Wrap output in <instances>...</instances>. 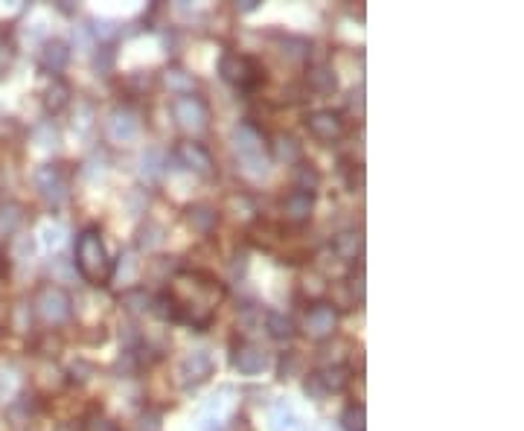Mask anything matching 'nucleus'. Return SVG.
I'll use <instances>...</instances> for the list:
<instances>
[{"instance_id":"obj_10","label":"nucleus","mask_w":524,"mask_h":431,"mask_svg":"<svg viewBox=\"0 0 524 431\" xmlns=\"http://www.w3.org/2000/svg\"><path fill=\"white\" fill-rule=\"evenodd\" d=\"M231 364L242 373V376H259L262 370L268 368V356L262 347L248 344V341H239L233 344V353H231Z\"/></svg>"},{"instance_id":"obj_13","label":"nucleus","mask_w":524,"mask_h":431,"mask_svg":"<svg viewBox=\"0 0 524 431\" xmlns=\"http://www.w3.org/2000/svg\"><path fill=\"white\" fill-rule=\"evenodd\" d=\"M105 128L114 143H131L140 135V117L131 108H114Z\"/></svg>"},{"instance_id":"obj_30","label":"nucleus","mask_w":524,"mask_h":431,"mask_svg":"<svg viewBox=\"0 0 524 431\" xmlns=\"http://www.w3.org/2000/svg\"><path fill=\"white\" fill-rule=\"evenodd\" d=\"M36 140H38V146L41 149H59V131L53 128V123H41L38 128H36Z\"/></svg>"},{"instance_id":"obj_11","label":"nucleus","mask_w":524,"mask_h":431,"mask_svg":"<svg viewBox=\"0 0 524 431\" xmlns=\"http://www.w3.org/2000/svg\"><path fill=\"white\" fill-rule=\"evenodd\" d=\"M306 126H309V131L318 137V140H323V143H332V140H338L341 137V131H344V120H341V114L338 111H332V108H321V111H312L306 117Z\"/></svg>"},{"instance_id":"obj_18","label":"nucleus","mask_w":524,"mask_h":431,"mask_svg":"<svg viewBox=\"0 0 524 431\" xmlns=\"http://www.w3.org/2000/svg\"><path fill=\"white\" fill-rule=\"evenodd\" d=\"M265 329L274 341H291L294 338V321L283 312H265Z\"/></svg>"},{"instance_id":"obj_9","label":"nucleus","mask_w":524,"mask_h":431,"mask_svg":"<svg viewBox=\"0 0 524 431\" xmlns=\"http://www.w3.org/2000/svg\"><path fill=\"white\" fill-rule=\"evenodd\" d=\"M38 309L44 315V321L50 324H64L73 315V301L68 297V292L59 289V286H47L38 294Z\"/></svg>"},{"instance_id":"obj_42","label":"nucleus","mask_w":524,"mask_h":431,"mask_svg":"<svg viewBox=\"0 0 524 431\" xmlns=\"http://www.w3.org/2000/svg\"><path fill=\"white\" fill-rule=\"evenodd\" d=\"M111 61H114V56L108 53V50H102L100 56H96V70H102V73H108L111 70Z\"/></svg>"},{"instance_id":"obj_25","label":"nucleus","mask_w":524,"mask_h":431,"mask_svg":"<svg viewBox=\"0 0 524 431\" xmlns=\"http://www.w3.org/2000/svg\"><path fill=\"white\" fill-rule=\"evenodd\" d=\"M341 428L344 431H367V411H364V405H347V408H344Z\"/></svg>"},{"instance_id":"obj_44","label":"nucleus","mask_w":524,"mask_h":431,"mask_svg":"<svg viewBox=\"0 0 524 431\" xmlns=\"http://www.w3.org/2000/svg\"><path fill=\"white\" fill-rule=\"evenodd\" d=\"M239 9H242V12H254V9H259V0H242Z\"/></svg>"},{"instance_id":"obj_28","label":"nucleus","mask_w":524,"mask_h":431,"mask_svg":"<svg viewBox=\"0 0 524 431\" xmlns=\"http://www.w3.org/2000/svg\"><path fill=\"white\" fill-rule=\"evenodd\" d=\"M294 184L303 192H315V187L321 184V172L312 167V163H300L298 167V175H294Z\"/></svg>"},{"instance_id":"obj_32","label":"nucleus","mask_w":524,"mask_h":431,"mask_svg":"<svg viewBox=\"0 0 524 431\" xmlns=\"http://www.w3.org/2000/svg\"><path fill=\"white\" fill-rule=\"evenodd\" d=\"M123 303L131 309V312H149L152 309V297L146 292H125L123 294Z\"/></svg>"},{"instance_id":"obj_41","label":"nucleus","mask_w":524,"mask_h":431,"mask_svg":"<svg viewBox=\"0 0 524 431\" xmlns=\"http://www.w3.org/2000/svg\"><path fill=\"white\" fill-rule=\"evenodd\" d=\"M294 368H298V358H294V353H286L280 361V379H291Z\"/></svg>"},{"instance_id":"obj_7","label":"nucleus","mask_w":524,"mask_h":431,"mask_svg":"<svg viewBox=\"0 0 524 431\" xmlns=\"http://www.w3.org/2000/svg\"><path fill=\"white\" fill-rule=\"evenodd\" d=\"M233 388H219V393H213L204 402L201 414H199V428L201 431H216L222 428V423L233 414Z\"/></svg>"},{"instance_id":"obj_12","label":"nucleus","mask_w":524,"mask_h":431,"mask_svg":"<svg viewBox=\"0 0 524 431\" xmlns=\"http://www.w3.org/2000/svg\"><path fill=\"white\" fill-rule=\"evenodd\" d=\"M175 160L181 163L184 169H190V172H195V175H201V178H207V175H213V158H210V152L201 146V143H192V140H187V143H181L175 149Z\"/></svg>"},{"instance_id":"obj_40","label":"nucleus","mask_w":524,"mask_h":431,"mask_svg":"<svg viewBox=\"0 0 524 431\" xmlns=\"http://www.w3.org/2000/svg\"><path fill=\"white\" fill-rule=\"evenodd\" d=\"M140 431H160V411H146L140 417Z\"/></svg>"},{"instance_id":"obj_29","label":"nucleus","mask_w":524,"mask_h":431,"mask_svg":"<svg viewBox=\"0 0 524 431\" xmlns=\"http://www.w3.org/2000/svg\"><path fill=\"white\" fill-rule=\"evenodd\" d=\"M68 99H70V88L64 85L61 79H53V85L47 88V108H50V111H61L64 105H68Z\"/></svg>"},{"instance_id":"obj_22","label":"nucleus","mask_w":524,"mask_h":431,"mask_svg":"<svg viewBox=\"0 0 524 431\" xmlns=\"http://www.w3.org/2000/svg\"><path fill=\"white\" fill-rule=\"evenodd\" d=\"M163 242H167V230L155 222H146L137 230V248H143V251H157V248H163Z\"/></svg>"},{"instance_id":"obj_33","label":"nucleus","mask_w":524,"mask_h":431,"mask_svg":"<svg viewBox=\"0 0 524 431\" xmlns=\"http://www.w3.org/2000/svg\"><path fill=\"white\" fill-rule=\"evenodd\" d=\"M41 242H44L47 248H59V245L64 242V227H61L59 222H47V225L41 227Z\"/></svg>"},{"instance_id":"obj_31","label":"nucleus","mask_w":524,"mask_h":431,"mask_svg":"<svg viewBox=\"0 0 524 431\" xmlns=\"http://www.w3.org/2000/svg\"><path fill=\"white\" fill-rule=\"evenodd\" d=\"M18 222H21V207H15V204L0 207V234H12V230L18 227Z\"/></svg>"},{"instance_id":"obj_19","label":"nucleus","mask_w":524,"mask_h":431,"mask_svg":"<svg viewBox=\"0 0 524 431\" xmlns=\"http://www.w3.org/2000/svg\"><path fill=\"white\" fill-rule=\"evenodd\" d=\"M163 167H167V155H163V149H146L140 155V175L146 181H155L163 175Z\"/></svg>"},{"instance_id":"obj_26","label":"nucleus","mask_w":524,"mask_h":431,"mask_svg":"<svg viewBox=\"0 0 524 431\" xmlns=\"http://www.w3.org/2000/svg\"><path fill=\"white\" fill-rule=\"evenodd\" d=\"M137 271H140V259L134 257V251H125V254L120 257V262H117V269L111 271V277L117 274V280H120V283H134Z\"/></svg>"},{"instance_id":"obj_8","label":"nucleus","mask_w":524,"mask_h":431,"mask_svg":"<svg viewBox=\"0 0 524 431\" xmlns=\"http://www.w3.org/2000/svg\"><path fill=\"white\" fill-rule=\"evenodd\" d=\"M268 428L271 431H309V423L303 420V414L288 396H277L268 408Z\"/></svg>"},{"instance_id":"obj_4","label":"nucleus","mask_w":524,"mask_h":431,"mask_svg":"<svg viewBox=\"0 0 524 431\" xmlns=\"http://www.w3.org/2000/svg\"><path fill=\"white\" fill-rule=\"evenodd\" d=\"M213 370H216V361H213L210 350H192L178 364V382L184 388H199L213 376Z\"/></svg>"},{"instance_id":"obj_34","label":"nucleus","mask_w":524,"mask_h":431,"mask_svg":"<svg viewBox=\"0 0 524 431\" xmlns=\"http://www.w3.org/2000/svg\"><path fill=\"white\" fill-rule=\"evenodd\" d=\"M303 391H306V396L309 400H315V402H321V400H326V388H323V382H321V376L318 373H309V379L303 382Z\"/></svg>"},{"instance_id":"obj_2","label":"nucleus","mask_w":524,"mask_h":431,"mask_svg":"<svg viewBox=\"0 0 524 431\" xmlns=\"http://www.w3.org/2000/svg\"><path fill=\"white\" fill-rule=\"evenodd\" d=\"M233 149L239 155L242 172L259 181L271 172V160H268V149H265V137L259 135V128L251 123H239L233 128Z\"/></svg>"},{"instance_id":"obj_5","label":"nucleus","mask_w":524,"mask_h":431,"mask_svg":"<svg viewBox=\"0 0 524 431\" xmlns=\"http://www.w3.org/2000/svg\"><path fill=\"white\" fill-rule=\"evenodd\" d=\"M172 114H175V120L181 128L192 131V135H199V131L207 128V120H210V111L207 105L201 103L199 96H178L175 103H172Z\"/></svg>"},{"instance_id":"obj_1","label":"nucleus","mask_w":524,"mask_h":431,"mask_svg":"<svg viewBox=\"0 0 524 431\" xmlns=\"http://www.w3.org/2000/svg\"><path fill=\"white\" fill-rule=\"evenodd\" d=\"M73 265L76 271L88 280L91 286H105L111 280L114 262L108 257V248L102 242V234L96 227H85L76 236V248H73Z\"/></svg>"},{"instance_id":"obj_46","label":"nucleus","mask_w":524,"mask_h":431,"mask_svg":"<svg viewBox=\"0 0 524 431\" xmlns=\"http://www.w3.org/2000/svg\"><path fill=\"white\" fill-rule=\"evenodd\" d=\"M6 68H9V56H6V50L0 47V76L6 73Z\"/></svg>"},{"instance_id":"obj_45","label":"nucleus","mask_w":524,"mask_h":431,"mask_svg":"<svg viewBox=\"0 0 524 431\" xmlns=\"http://www.w3.org/2000/svg\"><path fill=\"white\" fill-rule=\"evenodd\" d=\"M9 388H12V382H9V379H6L3 373H0V400H3V396L9 393Z\"/></svg>"},{"instance_id":"obj_16","label":"nucleus","mask_w":524,"mask_h":431,"mask_svg":"<svg viewBox=\"0 0 524 431\" xmlns=\"http://www.w3.org/2000/svg\"><path fill=\"white\" fill-rule=\"evenodd\" d=\"M187 225L195 230V234H210V230L219 225V213L210 204H190L187 207Z\"/></svg>"},{"instance_id":"obj_15","label":"nucleus","mask_w":524,"mask_h":431,"mask_svg":"<svg viewBox=\"0 0 524 431\" xmlns=\"http://www.w3.org/2000/svg\"><path fill=\"white\" fill-rule=\"evenodd\" d=\"M315 210V192L294 190L283 198V213L288 222H309V216Z\"/></svg>"},{"instance_id":"obj_20","label":"nucleus","mask_w":524,"mask_h":431,"mask_svg":"<svg viewBox=\"0 0 524 431\" xmlns=\"http://www.w3.org/2000/svg\"><path fill=\"white\" fill-rule=\"evenodd\" d=\"M362 248H364V236L358 234V230H344V234L335 236V251H338L344 259L362 257Z\"/></svg>"},{"instance_id":"obj_21","label":"nucleus","mask_w":524,"mask_h":431,"mask_svg":"<svg viewBox=\"0 0 524 431\" xmlns=\"http://www.w3.org/2000/svg\"><path fill=\"white\" fill-rule=\"evenodd\" d=\"M318 376H321L326 393H338L350 385V370L344 368V364H332V368H326V370H318Z\"/></svg>"},{"instance_id":"obj_37","label":"nucleus","mask_w":524,"mask_h":431,"mask_svg":"<svg viewBox=\"0 0 524 431\" xmlns=\"http://www.w3.org/2000/svg\"><path fill=\"white\" fill-rule=\"evenodd\" d=\"M125 202H128V210L137 216V213H143L146 207H149V195H146V190H131Z\"/></svg>"},{"instance_id":"obj_24","label":"nucleus","mask_w":524,"mask_h":431,"mask_svg":"<svg viewBox=\"0 0 524 431\" xmlns=\"http://www.w3.org/2000/svg\"><path fill=\"white\" fill-rule=\"evenodd\" d=\"M309 85H312L318 93H335L338 91V76L330 68H312L309 70Z\"/></svg>"},{"instance_id":"obj_6","label":"nucleus","mask_w":524,"mask_h":431,"mask_svg":"<svg viewBox=\"0 0 524 431\" xmlns=\"http://www.w3.org/2000/svg\"><path fill=\"white\" fill-rule=\"evenodd\" d=\"M36 187L50 204H64V202H68V195H70L68 175H64V169L59 167V163H47V167H41L36 172Z\"/></svg>"},{"instance_id":"obj_17","label":"nucleus","mask_w":524,"mask_h":431,"mask_svg":"<svg viewBox=\"0 0 524 431\" xmlns=\"http://www.w3.org/2000/svg\"><path fill=\"white\" fill-rule=\"evenodd\" d=\"M41 61H44V68L50 70V73H59V70L68 68V61H70V47L64 44L61 38L47 41L44 50H41Z\"/></svg>"},{"instance_id":"obj_38","label":"nucleus","mask_w":524,"mask_h":431,"mask_svg":"<svg viewBox=\"0 0 524 431\" xmlns=\"http://www.w3.org/2000/svg\"><path fill=\"white\" fill-rule=\"evenodd\" d=\"M73 41H76V47L82 50V53H91V50H93L91 29H88L85 24H79V27H76V32H73Z\"/></svg>"},{"instance_id":"obj_36","label":"nucleus","mask_w":524,"mask_h":431,"mask_svg":"<svg viewBox=\"0 0 524 431\" xmlns=\"http://www.w3.org/2000/svg\"><path fill=\"white\" fill-rule=\"evenodd\" d=\"M88 29L93 32L96 38H114V36H117V24H114V21H108V18H100V21H93V24H91Z\"/></svg>"},{"instance_id":"obj_35","label":"nucleus","mask_w":524,"mask_h":431,"mask_svg":"<svg viewBox=\"0 0 524 431\" xmlns=\"http://www.w3.org/2000/svg\"><path fill=\"white\" fill-rule=\"evenodd\" d=\"M283 47H288V50H283V53H288L291 59H306L309 56V41H303V38H283Z\"/></svg>"},{"instance_id":"obj_23","label":"nucleus","mask_w":524,"mask_h":431,"mask_svg":"<svg viewBox=\"0 0 524 431\" xmlns=\"http://www.w3.org/2000/svg\"><path fill=\"white\" fill-rule=\"evenodd\" d=\"M163 82H167L169 91L184 93V96H190L195 91V76L187 73V70H181V68H169L167 73H163Z\"/></svg>"},{"instance_id":"obj_27","label":"nucleus","mask_w":524,"mask_h":431,"mask_svg":"<svg viewBox=\"0 0 524 431\" xmlns=\"http://www.w3.org/2000/svg\"><path fill=\"white\" fill-rule=\"evenodd\" d=\"M274 149H277V158L286 160V163H298L300 160V143L294 140L291 135H280L277 143H274Z\"/></svg>"},{"instance_id":"obj_14","label":"nucleus","mask_w":524,"mask_h":431,"mask_svg":"<svg viewBox=\"0 0 524 431\" xmlns=\"http://www.w3.org/2000/svg\"><path fill=\"white\" fill-rule=\"evenodd\" d=\"M335 326H338V315H335V309L330 303H318V306H312L306 312V333L312 338L332 335Z\"/></svg>"},{"instance_id":"obj_43","label":"nucleus","mask_w":524,"mask_h":431,"mask_svg":"<svg viewBox=\"0 0 524 431\" xmlns=\"http://www.w3.org/2000/svg\"><path fill=\"white\" fill-rule=\"evenodd\" d=\"M102 163H105V160H96V158H93V160H88V163H85V167H88V169H85V178H93L96 172L102 175V169H105Z\"/></svg>"},{"instance_id":"obj_3","label":"nucleus","mask_w":524,"mask_h":431,"mask_svg":"<svg viewBox=\"0 0 524 431\" xmlns=\"http://www.w3.org/2000/svg\"><path fill=\"white\" fill-rule=\"evenodd\" d=\"M219 76L227 82V85H233L239 91H251L265 79L259 70V64L251 56H242V53H224L219 59Z\"/></svg>"},{"instance_id":"obj_39","label":"nucleus","mask_w":524,"mask_h":431,"mask_svg":"<svg viewBox=\"0 0 524 431\" xmlns=\"http://www.w3.org/2000/svg\"><path fill=\"white\" fill-rule=\"evenodd\" d=\"M32 254H36V242H32V236H29V234H24V236L15 239V257L26 259V257H32Z\"/></svg>"}]
</instances>
